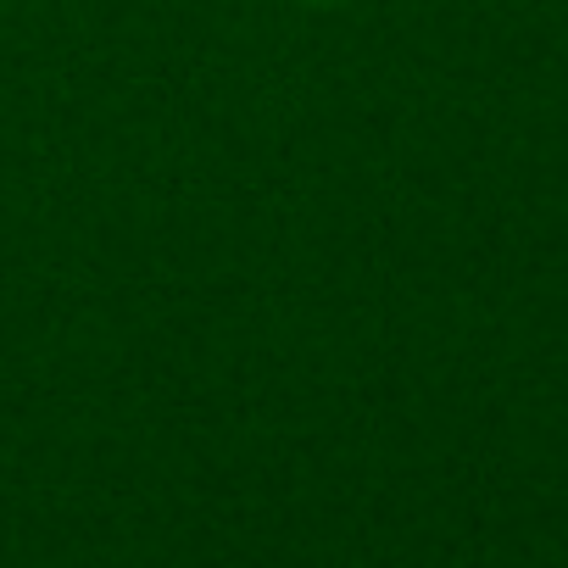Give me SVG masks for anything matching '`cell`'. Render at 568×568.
I'll use <instances>...</instances> for the list:
<instances>
[{
	"mask_svg": "<svg viewBox=\"0 0 568 568\" xmlns=\"http://www.w3.org/2000/svg\"><path fill=\"white\" fill-rule=\"evenodd\" d=\"M307 7H341V0H307Z\"/></svg>",
	"mask_w": 568,
	"mask_h": 568,
	"instance_id": "6da1fadb",
	"label": "cell"
}]
</instances>
